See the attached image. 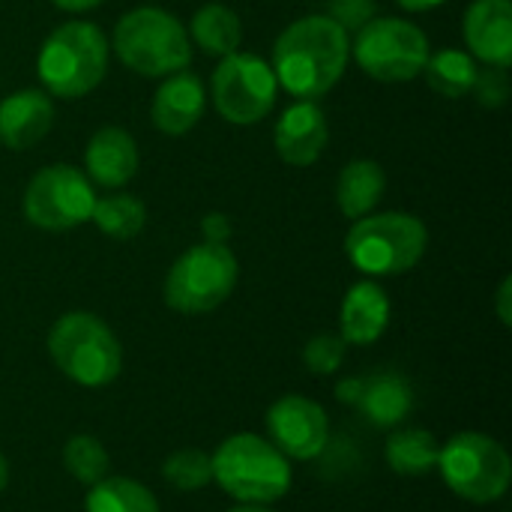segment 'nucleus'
I'll return each instance as SVG.
<instances>
[{
	"label": "nucleus",
	"mask_w": 512,
	"mask_h": 512,
	"mask_svg": "<svg viewBox=\"0 0 512 512\" xmlns=\"http://www.w3.org/2000/svg\"><path fill=\"white\" fill-rule=\"evenodd\" d=\"M351 57L348 33L327 15L288 24L273 48V75L297 99H318L336 87Z\"/></svg>",
	"instance_id": "nucleus-1"
},
{
	"label": "nucleus",
	"mask_w": 512,
	"mask_h": 512,
	"mask_svg": "<svg viewBox=\"0 0 512 512\" xmlns=\"http://www.w3.org/2000/svg\"><path fill=\"white\" fill-rule=\"evenodd\" d=\"M39 78L51 96L78 99L96 90L108 72V42L105 33L90 21L60 24L39 51Z\"/></svg>",
	"instance_id": "nucleus-2"
},
{
	"label": "nucleus",
	"mask_w": 512,
	"mask_h": 512,
	"mask_svg": "<svg viewBox=\"0 0 512 512\" xmlns=\"http://www.w3.org/2000/svg\"><path fill=\"white\" fill-rule=\"evenodd\" d=\"M114 51L132 72L144 78H162L189 66L192 39L171 12L141 6L117 21Z\"/></svg>",
	"instance_id": "nucleus-3"
},
{
	"label": "nucleus",
	"mask_w": 512,
	"mask_h": 512,
	"mask_svg": "<svg viewBox=\"0 0 512 512\" xmlns=\"http://www.w3.org/2000/svg\"><path fill=\"white\" fill-rule=\"evenodd\" d=\"M54 366L81 387H105L123 369V348L111 327L90 312L63 315L48 333Z\"/></svg>",
	"instance_id": "nucleus-4"
},
{
	"label": "nucleus",
	"mask_w": 512,
	"mask_h": 512,
	"mask_svg": "<svg viewBox=\"0 0 512 512\" xmlns=\"http://www.w3.org/2000/svg\"><path fill=\"white\" fill-rule=\"evenodd\" d=\"M213 480L243 504H270L291 489L288 459L258 435H234L210 456Z\"/></svg>",
	"instance_id": "nucleus-5"
},
{
	"label": "nucleus",
	"mask_w": 512,
	"mask_h": 512,
	"mask_svg": "<svg viewBox=\"0 0 512 512\" xmlns=\"http://www.w3.org/2000/svg\"><path fill=\"white\" fill-rule=\"evenodd\" d=\"M429 234L411 213L363 216L345 237L351 264L366 276H399L420 264Z\"/></svg>",
	"instance_id": "nucleus-6"
},
{
	"label": "nucleus",
	"mask_w": 512,
	"mask_h": 512,
	"mask_svg": "<svg viewBox=\"0 0 512 512\" xmlns=\"http://www.w3.org/2000/svg\"><path fill=\"white\" fill-rule=\"evenodd\" d=\"M237 273V258L225 243H198L171 264L165 303L180 315L213 312L231 297Z\"/></svg>",
	"instance_id": "nucleus-7"
},
{
	"label": "nucleus",
	"mask_w": 512,
	"mask_h": 512,
	"mask_svg": "<svg viewBox=\"0 0 512 512\" xmlns=\"http://www.w3.org/2000/svg\"><path fill=\"white\" fill-rule=\"evenodd\" d=\"M438 468L444 483L471 504H489L510 489L512 465L507 450L480 432H462L441 447Z\"/></svg>",
	"instance_id": "nucleus-8"
},
{
	"label": "nucleus",
	"mask_w": 512,
	"mask_h": 512,
	"mask_svg": "<svg viewBox=\"0 0 512 512\" xmlns=\"http://www.w3.org/2000/svg\"><path fill=\"white\" fill-rule=\"evenodd\" d=\"M354 57L360 69L378 81H411L429 60V39L405 18H372L357 30Z\"/></svg>",
	"instance_id": "nucleus-9"
},
{
	"label": "nucleus",
	"mask_w": 512,
	"mask_h": 512,
	"mask_svg": "<svg viewBox=\"0 0 512 512\" xmlns=\"http://www.w3.org/2000/svg\"><path fill=\"white\" fill-rule=\"evenodd\" d=\"M279 81L273 66L258 54H228L213 72V102L216 111L237 126L261 123L276 105Z\"/></svg>",
	"instance_id": "nucleus-10"
},
{
	"label": "nucleus",
	"mask_w": 512,
	"mask_h": 512,
	"mask_svg": "<svg viewBox=\"0 0 512 512\" xmlns=\"http://www.w3.org/2000/svg\"><path fill=\"white\" fill-rule=\"evenodd\" d=\"M93 204V183L66 162L33 174L24 192V216L42 231H69L81 222H90Z\"/></svg>",
	"instance_id": "nucleus-11"
},
{
	"label": "nucleus",
	"mask_w": 512,
	"mask_h": 512,
	"mask_svg": "<svg viewBox=\"0 0 512 512\" xmlns=\"http://www.w3.org/2000/svg\"><path fill=\"white\" fill-rule=\"evenodd\" d=\"M267 432H270V444L282 456L309 462L321 456V450L327 447L330 426L318 402L306 396H282L267 411Z\"/></svg>",
	"instance_id": "nucleus-12"
},
{
	"label": "nucleus",
	"mask_w": 512,
	"mask_h": 512,
	"mask_svg": "<svg viewBox=\"0 0 512 512\" xmlns=\"http://www.w3.org/2000/svg\"><path fill=\"white\" fill-rule=\"evenodd\" d=\"M330 129H327V117L321 111L318 102L312 99H300L294 102L276 123L273 141H276V153L297 168L312 165L324 147H327Z\"/></svg>",
	"instance_id": "nucleus-13"
},
{
	"label": "nucleus",
	"mask_w": 512,
	"mask_h": 512,
	"mask_svg": "<svg viewBox=\"0 0 512 512\" xmlns=\"http://www.w3.org/2000/svg\"><path fill=\"white\" fill-rule=\"evenodd\" d=\"M465 42L486 66H510L512 6L510 0H474L465 12Z\"/></svg>",
	"instance_id": "nucleus-14"
},
{
	"label": "nucleus",
	"mask_w": 512,
	"mask_h": 512,
	"mask_svg": "<svg viewBox=\"0 0 512 512\" xmlns=\"http://www.w3.org/2000/svg\"><path fill=\"white\" fill-rule=\"evenodd\" d=\"M54 123V102L42 90H18L0 102V144L27 150L39 144Z\"/></svg>",
	"instance_id": "nucleus-15"
},
{
	"label": "nucleus",
	"mask_w": 512,
	"mask_h": 512,
	"mask_svg": "<svg viewBox=\"0 0 512 512\" xmlns=\"http://www.w3.org/2000/svg\"><path fill=\"white\" fill-rule=\"evenodd\" d=\"M204 114V84L192 72H174L156 90L150 117L153 126L165 135H186L198 126Z\"/></svg>",
	"instance_id": "nucleus-16"
},
{
	"label": "nucleus",
	"mask_w": 512,
	"mask_h": 512,
	"mask_svg": "<svg viewBox=\"0 0 512 512\" xmlns=\"http://www.w3.org/2000/svg\"><path fill=\"white\" fill-rule=\"evenodd\" d=\"M84 165H87V174H90V180L96 186H105V189L126 186L138 171L135 138L126 129H117V126L99 129L87 144Z\"/></svg>",
	"instance_id": "nucleus-17"
},
{
	"label": "nucleus",
	"mask_w": 512,
	"mask_h": 512,
	"mask_svg": "<svg viewBox=\"0 0 512 512\" xmlns=\"http://www.w3.org/2000/svg\"><path fill=\"white\" fill-rule=\"evenodd\" d=\"M390 324V297L375 282H357L339 312V336L351 345H372Z\"/></svg>",
	"instance_id": "nucleus-18"
},
{
	"label": "nucleus",
	"mask_w": 512,
	"mask_h": 512,
	"mask_svg": "<svg viewBox=\"0 0 512 512\" xmlns=\"http://www.w3.org/2000/svg\"><path fill=\"white\" fill-rule=\"evenodd\" d=\"M357 411L381 429H393L405 423L414 411V390L396 372H375L360 381Z\"/></svg>",
	"instance_id": "nucleus-19"
},
{
	"label": "nucleus",
	"mask_w": 512,
	"mask_h": 512,
	"mask_svg": "<svg viewBox=\"0 0 512 512\" xmlns=\"http://www.w3.org/2000/svg\"><path fill=\"white\" fill-rule=\"evenodd\" d=\"M387 189V174L378 162L372 159H354L339 171L336 180V204L342 210V216L348 219H363L375 210V204L381 201Z\"/></svg>",
	"instance_id": "nucleus-20"
},
{
	"label": "nucleus",
	"mask_w": 512,
	"mask_h": 512,
	"mask_svg": "<svg viewBox=\"0 0 512 512\" xmlns=\"http://www.w3.org/2000/svg\"><path fill=\"white\" fill-rule=\"evenodd\" d=\"M189 39H195V45L204 48V54L228 57L243 42V24H240L237 12H231L228 6L210 3V6H201L192 15Z\"/></svg>",
	"instance_id": "nucleus-21"
},
{
	"label": "nucleus",
	"mask_w": 512,
	"mask_h": 512,
	"mask_svg": "<svg viewBox=\"0 0 512 512\" xmlns=\"http://www.w3.org/2000/svg\"><path fill=\"white\" fill-rule=\"evenodd\" d=\"M441 444L426 429H402L387 441V465L405 477H423L438 468Z\"/></svg>",
	"instance_id": "nucleus-22"
},
{
	"label": "nucleus",
	"mask_w": 512,
	"mask_h": 512,
	"mask_svg": "<svg viewBox=\"0 0 512 512\" xmlns=\"http://www.w3.org/2000/svg\"><path fill=\"white\" fill-rule=\"evenodd\" d=\"M423 75L435 93H441L447 99H459V96L471 93L474 78H477V63L471 54H465L459 48H444L438 54H429Z\"/></svg>",
	"instance_id": "nucleus-23"
},
{
	"label": "nucleus",
	"mask_w": 512,
	"mask_h": 512,
	"mask_svg": "<svg viewBox=\"0 0 512 512\" xmlns=\"http://www.w3.org/2000/svg\"><path fill=\"white\" fill-rule=\"evenodd\" d=\"M87 512H159L150 489L126 477H102L87 495Z\"/></svg>",
	"instance_id": "nucleus-24"
},
{
	"label": "nucleus",
	"mask_w": 512,
	"mask_h": 512,
	"mask_svg": "<svg viewBox=\"0 0 512 512\" xmlns=\"http://www.w3.org/2000/svg\"><path fill=\"white\" fill-rule=\"evenodd\" d=\"M90 222L114 240H132L147 222V207L132 195H111L93 204Z\"/></svg>",
	"instance_id": "nucleus-25"
},
{
	"label": "nucleus",
	"mask_w": 512,
	"mask_h": 512,
	"mask_svg": "<svg viewBox=\"0 0 512 512\" xmlns=\"http://www.w3.org/2000/svg\"><path fill=\"white\" fill-rule=\"evenodd\" d=\"M63 465H66V471L78 483L93 486V483H99L108 474L111 459H108L105 447L93 435H75L63 447Z\"/></svg>",
	"instance_id": "nucleus-26"
},
{
	"label": "nucleus",
	"mask_w": 512,
	"mask_h": 512,
	"mask_svg": "<svg viewBox=\"0 0 512 512\" xmlns=\"http://www.w3.org/2000/svg\"><path fill=\"white\" fill-rule=\"evenodd\" d=\"M162 477L177 492H198L213 480V465H210L207 453L189 447V450H177L165 459Z\"/></svg>",
	"instance_id": "nucleus-27"
},
{
	"label": "nucleus",
	"mask_w": 512,
	"mask_h": 512,
	"mask_svg": "<svg viewBox=\"0 0 512 512\" xmlns=\"http://www.w3.org/2000/svg\"><path fill=\"white\" fill-rule=\"evenodd\" d=\"M345 339L336 333H321L312 336L303 348V363L312 375H333L339 372L342 360H345Z\"/></svg>",
	"instance_id": "nucleus-28"
},
{
	"label": "nucleus",
	"mask_w": 512,
	"mask_h": 512,
	"mask_svg": "<svg viewBox=\"0 0 512 512\" xmlns=\"http://www.w3.org/2000/svg\"><path fill=\"white\" fill-rule=\"evenodd\" d=\"M510 66H486V69H477V78H474V93H477V102L483 108H501L507 105L510 99Z\"/></svg>",
	"instance_id": "nucleus-29"
},
{
	"label": "nucleus",
	"mask_w": 512,
	"mask_h": 512,
	"mask_svg": "<svg viewBox=\"0 0 512 512\" xmlns=\"http://www.w3.org/2000/svg\"><path fill=\"white\" fill-rule=\"evenodd\" d=\"M375 15H378L375 0H330V9H327V18L339 24L345 33L363 30Z\"/></svg>",
	"instance_id": "nucleus-30"
},
{
	"label": "nucleus",
	"mask_w": 512,
	"mask_h": 512,
	"mask_svg": "<svg viewBox=\"0 0 512 512\" xmlns=\"http://www.w3.org/2000/svg\"><path fill=\"white\" fill-rule=\"evenodd\" d=\"M201 234H204V243H228L234 234V222L225 213H207L201 219Z\"/></svg>",
	"instance_id": "nucleus-31"
},
{
	"label": "nucleus",
	"mask_w": 512,
	"mask_h": 512,
	"mask_svg": "<svg viewBox=\"0 0 512 512\" xmlns=\"http://www.w3.org/2000/svg\"><path fill=\"white\" fill-rule=\"evenodd\" d=\"M510 294H512V279L507 276V279L501 282V288H498V318H501V324H504V327H510L512 324Z\"/></svg>",
	"instance_id": "nucleus-32"
},
{
	"label": "nucleus",
	"mask_w": 512,
	"mask_h": 512,
	"mask_svg": "<svg viewBox=\"0 0 512 512\" xmlns=\"http://www.w3.org/2000/svg\"><path fill=\"white\" fill-rule=\"evenodd\" d=\"M360 381H363V378H345V381H339V387H336V399H339V402H348V405H357Z\"/></svg>",
	"instance_id": "nucleus-33"
},
{
	"label": "nucleus",
	"mask_w": 512,
	"mask_h": 512,
	"mask_svg": "<svg viewBox=\"0 0 512 512\" xmlns=\"http://www.w3.org/2000/svg\"><path fill=\"white\" fill-rule=\"evenodd\" d=\"M402 9H408V12H426V9H435V6H441V3H447V0H396Z\"/></svg>",
	"instance_id": "nucleus-34"
},
{
	"label": "nucleus",
	"mask_w": 512,
	"mask_h": 512,
	"mask_svg": "<svg viewBox=\"0 0 512 512\" xmlns=\"http://www.w3.org/2000/svg\"><path fill=\"white\" fill-rule=\"evenodd\" d=\"M54 6H60V9H66V12H81V9H93V6H99L102 0H51Z\"/></svg>",
	"instance_id": "nucleus-35"
},
{
	"label": "nucleus",
	"mask_w": 512,
	"mask_h": 512,
	"mask_svg": "<svg viewBox=\"0 0 512 512\" xmlns=\"http://www.w3.org/2000/svg\"><path fill=\"white\" fill-rule=\"evenodd\" d=\"M6 483H9V465H6V459L0 453V492L6 489Z\"/></svg>",
	"instance_id": "nucleus-36"
},
{
	"label": "nucleus",
	"mask_w": 512,
	"mask_h": 512,
	"mask_svg": "<svg viewBox=\"0 0 512 512\" xmlns=\"http://www.w3.org/2000/svg\"><path fill=\"white\" fill-rule=\"evenodd\" d=\"M231 512H270V510H261V507H255V504H243V507H237V510Z\"/></svg>",
	"instance_id": "nucleus-37"
}]
</instances>
